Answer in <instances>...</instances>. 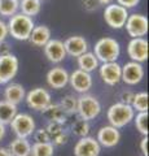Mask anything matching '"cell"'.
Returning <instances> with one entry per match:
<instances>
[{
	"mask_svg": "<svg viewBox=\"0 0 149 156\" xmlns=\"http://www.w3.org/2000/svg\"><path fill=\"white\" fill-rule=\"evenodd\" d=\"M25 95H26L25 87L20 83L9 82V83H7V87L4 89V100L16 105L20 104L22 100H25Z\"/></svg>",
	"mask_w": 149,
	"mask_h": 156,
	"instance_id": "19",
	"label": "cell"
},
{
	"mask_svg": "<svg viewBox=\"0 0 149 156\" xmlns=\"http://www.w3.org/2000/svg\"><path fill=\"white\" fill-rule=\"evenodd\" d=\"M64 46H65V50H66V55L73 56V57H78L80 55H83L84 52L88 51V42L82 35L69 37L64 42Z\"/></svg>",
	"mask_w": 149,
	"mask_h": 156,
	"instance_id": "18",
	"label": "cell"
},
{
	"mask_svg": "<svg viewBox=\"0 0 149 156\" xmlns=\"http://www.w3.org/2000/svg\"><path fill=\"white\" fill-rule=\"evenodd\" d=\"M127 53L131 61L143 64L148 58V41L145 38H131L127 44Z\"/></svg>",
	"mask_w": 149,
	"mask_h": 156,
	"instance_id": "14",
	"label": "cell"
},
{
	"mask_svg": "<svg viewBox=\"0 0 149 156\" xmlns=\"http://www.w3.org/2000/svg\"><path fill=\"white\" fill-rule=\"evenodd\" d=\"M60 107L66 115L76 113V105H78V98L74 95H66L60 100Z\"/></svg>",
	"mask_w": 149,
	"mask_h": 156,
	"instance_id": "29",
	"label": "cell"
},
{
	"mask_svg": "<svg viewBox=\"0 0 149 156\" xmlns=\"http://www.w3.org/2000/svg\"><path fill=\"white\" fill-rule=\"evenodd\" d=\"M8 53H12L11 52V46L4 41V42L0 43V56L2 55H8Z\"/></svg>",
	"mask_w": 149,
	"mask_h": 156,
	"instance_id": "40",
	"label": "cell"
},
{
	"mask_svg": "<svg viewBox=\"0 0 149 156\" xmlns=\"http://www.w3.org/2000/svg\"><path fill=\"white\" fill-rule=\"evenodd\" d=\"M144 74H145V72H144L143 64L136 61H128L122 66L121 81H123L126 85L135 86L143 81Z\"/></svg>",
	"mask_w": 149,
	"mask_h": 156,
	"instance_id": "10",
	"label": "cell"
},
{
	"mask_svg": "<svg viewBox=\"0 0 149 156\" xmlns=\"http://www.w3.org/2000/svg\"><path fill=\"white\" fill-rule=\"evenodd\" d=\"M117 4L119 5H122L123 8L126 9H130V8H135L139 3H140V0H115Z\"/></svg>",
	"mask_w": 149,
	"mask_h": 156,
	"instance_id": "37",
	"label": "cell"
},
{
	"mask_svg": "<svg viewBox=\"0 0 149 156\" xmlns=\"http://www.w3.org/2000/svg\"><path fill=\"white\" fill-rule=\"evenodd\" d=\"M51 37H52L51 29L46 25H39V26H34L30 37H29V42L36 47H44L48 43V41L52 39Z\"/></svg>",
	"mask_w": 149,
	"mask_h": 156,
	"instance_id": "20",
	"label": "cell"
},
{
	"mask_svg": "<svg viewBox=\"0 0 149 156\" xmlns=\"http://www.w3.org/2000/svg\"><path fill=\"white\" fill-rule=\"evenodd\" d=\"M29 156H31V155H29Z\"/></svg>",
	"mask_w": 149,
	"mask_h": 156,
	"instance_id": "46",
	"label": "cell"
},
{
	"mask_svg": "<svg viewBox=\"0 0 149 156\" xmlns=\"http://www.w3.org/2000/svg\"><path fill=\"white\" fill-rule=\"evenodd\" d=\"M18 113L17 105L12 104L7 100H0V122L8 125L13 120V117Z\"/></svg>",
	"mask_w": 149,
	"mask_h": 156,
	"instance_id": "23",
	"label": "cell"
},
{
	"mask_svg": "<svg viewBox=\"0 0 149 156\" xmlns=\"http://www.w3.org/2000/svg\"><path fill=\"white\" fill-rule=\"evenodd\" d=\"M42 112L49 121H59V122H62V124L66 122V117L69 116V115H66L65 112L62 111L60 104H53V103H51L47 108H44Z\"/></svg>",
	"mask_w": 149,
	"mask_h": 156,
	"instance_id": "24",
	"label": "cell"
},
{
	"mask_svg": "<svg viewBox=\"0 0 149 156\" xmlns=\"http://www.w3.org/2000/svg\"><path fill=\"white\" fill-rule=\"evenodd\" d=\"M82 4H83L84 11L87 12H93L100 7L97 0H82Z\"/></svg>",
	"mask_w": 149,
	"mask_h": 156,
	"instance_id": "35",
	"label": "cell"
},
{
	"mask_svg": "<svg viewBox=\"0 0 149 156\" xmlns=\"http://www.w3.org/2000/svg\"><path fill=\"white\" fill-rule=\"evenodd\" d=\"M46 130L48 131V134L52 138V136H55L57 134H60L61 131H64V124L62 122H59V121H49L47 125Z\"/></svg>",
	"mask_w": 149,
	"mask_h": 156,
	"instance_id": "32",
	"label": "cell"
},
{
	"mask_svg": "<svg viewBox=\"0 0 149 156\" xmlns=\"http://www.w3.org/2000/svg\"><path fill=\"white\" fill-rule=\"evenodd\" d=\"M134 92L130 91V90H124L121 92V95H119V99H121V103H124V104H130L131 105V101L134 99Z\"/></svg>",
	"mask_w": 149,
	"mask_h": 156,
	"instance_id": "36",
	"label": "cell"
},
{
	"mask_svg": "<svg viewBox=\"0 0 149 156\" xmlns=\"http://www.w3.org/2000/svg\"><path fill=\"white\" fill-rule=\"evenodd\" d=\"M25 100L29 108L34 111H43L52 103L51 94L43 87H35V89L26 92Z\"/></svg>",
	"mask_w": 149,
	"mask_h": 156,
	"instance_id": "8",
	"label": "cell"
},
{
	"mask_svg": "<svg viewBox=\"0 0 149 156\" xmlns=\"http://www.w3.org/2000/svg\"><path fill=\"white\" fill-rule=\"evenodd\" d=\"M69 83L71 87L79 94H87L92 89L93 81L91 73H87L80 69H75L73 73L69 74Z\"/></svg>",
	"mask_w": 149,
	"mask_h": 156,
	"instance_id": "12",
	"label": "cell"
},
{
	"mask_svg": "<svg viewBox=\"0 0 149 156\" xmlns=\"http://www.w3.org/2000/svg\"><path fill=\"white\" fill-rule=\"evenodd\" d=\"M0 2H2V0H0Z\"/></svg>",
	"mask_w": 149,
	"mask_h": 156,
	"instance_id": "47",
	"label": "cell"
},
{
	"mask_svg": "<svg viewBox=\"0 0 149 156\" xmlns=\"http://www.w3.org/2000/svg\"><path fill=\"white\" fill-rule=\"evenodd\" d=\"M7 26L9 35L12 38L17 39V41H29V37H30L35 23L31 17L21 12H17L16 14L9 17Z\"/></svg>",
	"mask_w": 149,
	"mask_h": 156,
	"instance_id": "1",
	"label": "cell"
},
{
	"mask_svg": "<svg viewBox=\"0 0 149 156\" xmlns=\"http://www.w3.org/2000/svg\"><path fill=\"white\" fill-rule=\"evenodd\" d=\"M97 69L104 83H107L109 86H115L121 82L122 65H119L117 61L103 62L101 65H99Z\"/></svg>",
	"mask_w": 149,
	"mask_h": 156,
	"instance_id": "11",
	"label": "cell"
},
{
	"mask_svg": "<svg viewBox=\"0 0 149 156\" xmlns=\"http://www.w3.org/2000/svg\"><path fill=\"white\" fill-rule=\"evenodd\" d=\"M132 121H135L136 129L143 136L148 135V112H137V115H135Z\"/></svg>",
	"mask_w": 149,
	"mask_h": 156,
	"instance_id": "30",
	"label": "cell"
},
{
	"mask_svg": "<svg viewBox=\"0 0 149 156\" xmlns=\"http://www.w3.org/2000/svg\"><path fill=\"white\" fill-rule=\"evenodd\" d=\"M7 148L9 150L12 156H29L31 151V143L27 140V138H18V136H16L8 144Z\"/></svg>",
	"mask_w": 149,
	"mask_h": 156,
	"instance_id": "21",
	"label": "cell"
},
{
	"mask_svg": "<svg viewBox=\"0 0 149 156\" xmlns=\"http://www.w3.org/2000/svg\"><path fill=\"white\" fill-rule=\"evenodd\" d=\"M7 125H4L0 122V140H2L4 136H5V133H7V128H5Z\"/></svg>",
	"mask_w": 149,
	"mask_h": 156,
	"instance_id": "41",
	"label": "cell"
},
{
	"mask_svg": "<svg viewBox=\"0 0 149 156\" xmlns=\"http://www.w3.org/2000/svg\"><path fill=\"white\" fill-rule=\"evenodd\" d=\"M9 125L18 138H29L34 134L36 129L35 120L29 113H17L9 122Z\"/></svg>",
	"mask_w": 149,
	"mask_h": 156,
	"instance_id": "5",
	"label": "cell"
},
{
	"mask_svg": "<svg viewBox=\"0 0 149 156\" xmlns=\"http://www.w3.org/2000/svg\"><path fill=\"white\" fill-rule=\"evenodd\" d=\"M100 5H109V4H112L114 0H97Z\"/></svg>",
	"mask_w": 149,
	"mask_h": 156,
	"instance_id": "43",
	"label": "cell"
},
{
	"mask_svg": "<svg viewBox=\"0 0 149 156\" xmlns=\"http://www.w3.org/2000/svg\"><path fill=\"white\" fill-rule=\"evenodd\" d=\"M124 27L131 38H144L148 33V18L139 13L128 14Z\"/></svg>",
	"mask_w": 149,
	"mask_h": 156,
	"instance_id": "9",
	"label": "cell"
},
{
	"mask_svg": "<svg viewBox=\"0 0 149 156\" xmlns=\"http://www.w3.org/2000/svg\"><path fill=\"white\" fill-rule=\"evenodd\" d=\"M34 139H35V142H51V136H49V134H48V131L46 130V128L44 129H35V131H34Z\"/></svg>",
	"mask_w": 149,
	"mask_h": 156,
	"instance_id": "33",
	"label": "cell"
},
{
	"mask_svg": "<svg viewBox=\"0 0 149 156\" xmlns=\"http://www.w3.org/2000/svg\"><path fill=\"white\" fill-rule=\"evenodd\" d=\"M42 11L40 0H21L20 2V12L29 17H35Z\"/></svg>",
	"mask_w": 149,
	"mask_h": 156,
	"instance_id": "25",
	"label": "cell"
},
{
	"mask_svg": "<svg viewBox=\"0 0 149 156\" xmlns=\"http://www.w3.org/2000/svg\"><path fill=\"white\" fill-rule=\"evenodd\" d=\"M44 55L48 58V61L53 64H60L66 58V50L64 46V42L60 39H49L47 44L43 47Z\"/></svg>",
	"mask_w": 149,
	"mask_h": 156,
	"instance_id": "15",
	"label": "cell"
},
{
	"mask_svg": "<svg viewBox=\"0 0 149 156\" xmlns=\"http://www.w3.org/2000/svg\"><path fill=\"white\" fill-rule=\"evenodd\" d=\"M47 83L49 87L55 90H61L69 83V72L60 65L55 68L47 73Z\"/></svg>",
	"mask_w": 149,
	"mask_h": 156,
	"instance_id": "17",
	"label": "cell"
},
{
	"mask_svg": "<svg viewBox=\"0 0 149 156\" xmlns=\"http://www.w3.org/2000/svg\"><path fill=\"white\" fill-rule=\"evenodd\" d=\"M135 117V111L130 104L124 103H114L109 107V109L107 112V119L109 121V125L114 126L117 129L124 128L126 125H128Z\"/></svg>",
	"mask_w": 149,
	"mask_h": 156,
	"instance_id": "2",
	"label": "cell"
},
{
	"mask_svg": "<svg viewBox=\"0 0 149 156\" xmlns=\"http://www.w3.org/2000/svg\"><path fill=\"white\" fill-rule=\"evenodd\" d=\"M148 135L145 136H143V139L140 140V151H141V154L143 156H148L149 152H148Z\"/></svg>",
	"mask_w": 149,
	"mask_h": 156,
	"instance_id": "39",
	"label": "cell"
},
{
	"mask_svg": "<svg viewBox=\"0 0 149 156\" xmlns=\"http://www.w3.org/2000/svg\"><path fill=\"white\" fill-rule=\"evenodd\" d=\"M101 112V104L99 99L90 94H82L78 98V105H76V113L79 119L91 121L96 119Z\"/></svg>",
	"mask_w": 149,
	"mask_h": 156,
	"instance_id": "4",
	"label": "cell"
},
{
	"mask_svg": "<svg viewBox=\"0 0 149 156\" xmlns=\"http://www.w3.org/2000/svg\"><path fill=\"white\" fill-rule=\"evenodd\" d=\"M55 146L52 142H35L31 144V156H53Z\"/></svg>",
	"mask_w": 149,
	"mask_h": 156,
	"instance_id": "26",
	"label": "cell"
},
{
	"mask_svg": "<svg viewBox=\"0 0 149 156\" xmlns=\"http://www.w3.org/2000/svg\"><path fill=\"white\" fill-rule=\"evenodd\" d=\"M20 11V2L18 0H2L0 2V16L11 17Z\"/></svg>",
	"mask_w": 149,
	"mask_h": 156,
	"instance_id": "27",
	"label": "cell"
},
{
	"mask_svg": "<svg viewBox=\"0 0 149 156\" xmlns=\"http://www.w3.org/2000/svg\"><path fill=\"white\" fill-rule=\"evenodd\" d=\"M0 156H12L7 147H0Z\"/></svg>",
	"mask_w": 149,
	"mask_h": 156,
	"instance_id": "42",
	"label": "cell"
},
{
	"mask_svg": "<svg viewBox=\"0 0 149 156\" xmlns=\"http://www.w3.org/2000/svg\"><path fill=\"white\" fill-rule=\"evenodd\" d=\"M97 142L101 147L112 148L115 147L121 140V131L112 125H105L97 131Z\"/></svg>",
	"mask_w": 149,
	"mask_h": 156,
	"instance_id": "16",
	"label": "cell"
},
{
	"mask_svg": "<svg viewBox=\"0 0 149 156\" xmlns=\"http://www.w3.org/2000/svg\"><path fill=\"white\" fill-rule=\"evenodd\" d=\"M76 62H78V69L84 70L87 73H91L96 70L100 65V61L97 60V57L95 56L93 52H84L83 55H80L76 57Z\"/></svg>",
	"mask_w": 149,
	"mask_h": 156,
	"instance_id": "22",
	"label": "cell"
},
{
	"mask_svg": "<svg viewBox=\"0 0 149 156\" xmlns=\"http://www.w3.org/2000/svg\"><path fill=\"white\" fill-rule=\"evenodd\" d=\"M18 58L13 53L0 56V85H7L18 73Z\"/></svg>",
	"mask_w": 149,
	"mask_h": 156,
	"instance_id": "7",
	"label": "cell"
},
{
	"mask_svg": "<svg viewBox=\"0 0 149 156\" xmlns=\"http://www.w3.org/2000/svg\"><path fill=\"white\" fill-rule=\"evenodd\" d=\"M101 146L93 136H83L74 144V156H99Z\"/></svg>",
	"mask_w": 149,
	"mask_h": 156,
	"instance_id": "13",
	"label": "cell"
},
{
	"mask_svg": "<svg viewBox=\"0 0 149 156\" xmlns=\"http://www.w3.org/2000/svg\"><path fill=\"white\" fill-rule=\"evenodd\" d=\"M128 9L123 8L117 3H112L109 5H105L104 9V20L108 23V26L112 29H122L128 17Z\"/></svg>",
	"mask_w": 149,
	"mask_h": 156,
	"instance_id": "6",
	"label": "cell"
},
{
	"mask_svg": "<svg viewBox=\"0 0 149 156\" xmlns=\"http://www.w3.org/2000/svg\"><path fill=\"white\" fill-rule=\"evenodd\" d=\"M8 35H9V33H8V26H7V22H4L3 20L0 18V43L5 41Z\"/></svg>",
	"mask_w": 149,
	"mask_h": 156,
	"instance_id": "38",
	"label": "cell"
},
{
	"mask_svg": "<svg viewBox=\"0 0 149 156\" xmlns=\"http://www.w3.org/2000/svg\"><path fill=\"white\" fill-rule=\"evenodd\" d=\"M93 53L100 62L117 61L119 53H121V47L114 38L104 37L96 42L93 47Z\"/></svg>",
	"mask_w": 149,
	"mask_h": 156,
	"instance_id": "3",
	"label": "cell"
},
{
	"mask_svg": "<svg viewBox=\"0 0 149 156\" xmlns=\"http://www.w3.org/2000/svg\"><path fill=\"white\" fill-rule=\"evenodd\" d=\"M68 139H69L68 134H66L65 131H61L60 134L52 136V138H51V142H52V144H53V146H62V144L68 143Z\"/></svg>",
	"mask_w": 149,
	"mask_h": 156,
	"instance_id": "34",
	"label": "cell"
},
{
	"mask_svg": "<svg viewBox=\"0 0 149 156\" xmlns=\"http://www.w3.org/2000/svg\"><path fill=\"white\" fill-rule=\"evenodd\" d=\"M40 2H43V0H40Z\"/></svg>",
	"mask_w": 149,
	"mask_h": 156,
	"instance_id": "45",
	"label": "cell"
},
{
	"mask_svg": "<svg viewBox=\"0 0 149 156\" xmlns=\"http://www.w3.org/2000/svg\"><path fill=\"white\" fill-rule=\"evenodd\" d=\"M131 107L135 112H148V92L141 91L134 95Z\"/></svg>",
	"mask_w": 149,
	"mask_h": 156,
	"instance_id": "28",
	"label": "cell"
},
{
	"mask_svg": "<svg viewBox=\"0 0 149 156\" xmlns=\"http://www.w3.org/2000/svg\"><path fill=\"white\" fill-rule=\"evenodd\" d=\"M71 130H73L74 135L79 136V138H83V136H87L90 134V124H88V121L78 119L71 125Z\"/></svg>",
	"mask_w": 149,
	"mask_h": 156,
	"instance_id": "31",
	"label": "cell"
},
{
	"mask_svg": "<svg viewBox=\"0 0 149 156\" xmlns=\"http://www.w3.org/2000/svg\"><path fill=\"white\" fill-rule=\"evenodd\" d=\"M18 2H21V0H18Z\"/></svg>",
	"mask_w": 149,
	"mask_h": 156,
	"instance_id": "44",
	"label": "cell"
}]
</instances>
